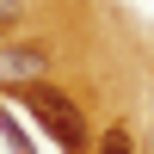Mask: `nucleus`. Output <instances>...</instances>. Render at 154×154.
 <instances>
[{"mask_svg":"<svg viewBox=\"0 0 154 154\" xmlns=\"http://www.w3.org/2000/svg\"><path fill=\"white\" fill-rule=\"evenodd\" d=\"M93 154H136V130H130V123H111V130L99 136Z\"/></svg>","mask_w":154,"mask_h":154,"instance_id":"obj_3","label":"nucleus"},{"mask_svg":"<svg viewBox=\"0 0 154 154\" xmlns=\"http://www.w3.org/2000/svg\"><path fill=\"white\" fill-rule=\"evenodd\" d=\"M19 12H25V0H0V31H12V25H19Z\"/></svg>","mask_w":154,"mask_h":154,"instance_id":"obj_5","label":"nucleus"},{"mask_svg":"<svg viewBox=\"0 0 154 154\" xmlns=\"http://www.w3.org/2000/svg\"><path fill=\"white\" fill-rule=\"evenodd\" d=\"M12 93L25 99V111H37V123H43L68 154H86V123H80V111H74L68 93H56V86H43V80H25V86H12Z\"/></svg>","mask_w":154,"mask_h":154,"instance_id":"obj_1","label":"nucleus"},{"mask_svg":"<svg viewBox=\"0 0 154 154\" xmlns=\"http://www.w3.org/2000/svg\"><path fill=\"white\" fill-rule=\"evenodd\" d=\"M0 136L12 142V154H31V142H25V130H19V117H12V111H0Z\"/></svg>","mask_w":154,"mask_h":154,"instance_id":"obj_4","label":"nucleus"},{"mask_svg":"<svg viewBox=\"0 0 154 154\" xmlns=\"http://www.w3.org/2000/svg\"><path fill=\"white\" fill-rule=\"evenodd\" d=\"M43 74V49L37 43H0V86H25Z\"/></svg>","mask_w":154,"mask_h":154,"instance_id":"obj_2","label":"nucleus"}]
</instances>
